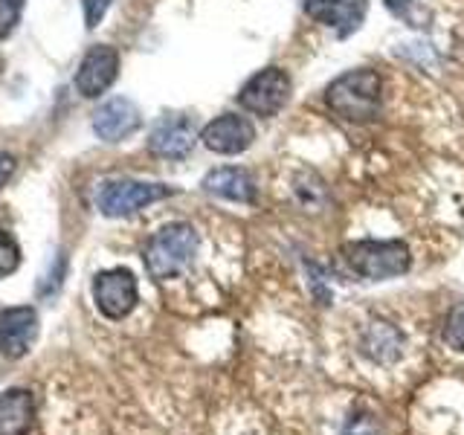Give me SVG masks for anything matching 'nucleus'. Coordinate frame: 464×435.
<instances>
[{
    "mask_svg": "<svg viewBox=\"0 0 464 435\" xmlns=\"http://www.w3.org/2000/svg\"><path fill=\"white\" fill-rule=\"evenodd\" d=\"M381 93H383L381 76L369 67H360L343 72V76H337L328 84L325 105L334 116H340L345 122L366 125L377 120V113H381Z\"/></svg>",
    "mask_w": 464,
    "mask_h": 435,
    "instance_id": "f257e3e1",
    "label": "nucleus"
},
{
    "mask_svg": "<svg viewBox=\"0 0 464 435\" xmlns=\"http://www.w3.org/2000/svg\"><path fill=\"white\" fill-rule=\"evenodd\" d=\"M198 232L192 224L186 221H174L160 227L154 236L145 241L142 261L145 270H149L151 279L166 282V279H178L180 273L192 267V261L198 256Z\"/></svg>",
    "mask_w": 464,
    "mask_h": 435,
    "instance_id": "f03ea898",
    "label": "nucleus"
},
{
    "mask_svg": "<svg viewBox=\"0 0 464 435\" xmlns=\"http://www.w3.org/2000/svg\"><path fill=\"white\" fill-rule=\"evenodd\" d=\"M343 258L352 273H357L360 279L366 282H386L403 276L412 267V253L410 246L398 238H386V241H374V238H362L352 241L343 246Z\"/></svg>",
    "mask_w": 464,
    "mask_h": 435,
    "instance_id": "7ed1b4c3",
    "label": "nucleus"
},
{
    "mask_svg": "<svg viewBox=\"0 0 464 435\" xmlns=\"http://www.w3.org/2000/svg\"><path fill=\"white\" fill-rule=\"evenodd\" d=\"M174 195L166 183H145V180H108L99 186L96 207L105 218H128L151 203Z\"/></svg>",
    "mask_w": 464,
    "mask_h": 435,
    "instance_id": "20e7f679",
    "label": "nucleus"
},
{
    "mask_svg": "<svg viewBox=\"0 0 464 435\" xmlns=\"http://www.w3.org/2000/svg\"><path fill=\"white\" fill-rule=\"evenodd\" d=\"M290 96V76L282 70V67H265L253 72L250 79L241 84L238 91V105L253 113V116H261V120H270L276 116L285 102Z\"/></svg>",
    "mask_w": 464,
    "mask_h": 435,
    "instance_id": "39448f33",
    "label": "nucleus"
},
{
    "mask_svg": "<svg viewBox=\"0 0 464 435\" xmlns=\"http://www.w3.org/2000/svg\"><path fill=\"white\" fill-rule=\"evenodd\" d=\"M93 302L102 316L108 319H125L140 302V285L137 276L128 267H111L93 276Z\"/></svg>",
    "mask_w": 464,
    "mask_h": 435,
    "instance_id": "423d86ee",
    "label": "nucleus"
},
{
    "mask_svg": "<svg viewBox=\"0 0 464 435\" xmlns=\"http://www.w3.org/2000/svg\"><path fill=\"white\" fill-rule=\"evenodd\" d=\"M200 142L212 154H241L256 142V125L244 113H221L200 130Z\"/></svg>",
    "mask_w": 464,
    "mask_h": 435,
    "instance_id": "0eeeda50",
    "label": "nucleus"
},
{
    "mask_svg": "<svg viewBox=\"0 0 464 435\" xmlns=\"http://www.w3.org/2000/svg\"><path fill=\"white\" fill-rule=\"evenodd\" d=\"M38 340V311L33 304H14L0 311V354L21 360Z\"/></svg>",
    "mask_w": 464,
    "mask_h": 435,
    "instance_id": "6e6552de",
    "label": "nucleus"
},
{
    "mask_svg": "<svg viewBox=\"0 0 464 435\" xmlns=\"http://www.w3.org/2000/svg\"><path fill=\"white\" fill-rule=\"evenodd\" d=\"M120 76V53L111 44H96L84 53L82 64L76 70V91L84 99H96Z\"/></svg>",
    "mask_w": 464,
    "mask_h": 435,
    "instance_id": "1a4fd4ad",
    "label": "nucleus"
},
{
    "mask_svg": "<svg viewBox=\"0 0 464 435\" xmlns=\"http://www.w3.org/2000/svg\"><path fill=\"white\" fill-rule=\"evenodd\" d=\"M198 140L200 137L195 130V122L188 120V116H166V120H160L151 128L149 151L163 160H183L192 154Z\"/></svg>",
    "mask_w": 464,
    "mask_h": 435,
    "instance_id": "9d476101",
    "label": "nucleus"
},
{
    "mask_svg": "<svg viewBox=\"0 0 464 435\" xmlns=\"http://www.w3.org/2000/svg\"><path fill=\"white\" fill-rule=\"evenodd\" d=\"M140 125H142V113L134 102L125 96L108 99L105 105L93 113V130H96V137L105 142H122L130 134H137Z\"/></svg>",
    "mask_w": 464,
    "mask_h": 435,
    "instance_id": "9b49d317",
    "label": "nucleus"
},
{
    "mask_svg": "<svg viewBox=\"0 0 464 435\" xmlns=\"http://www.w3.org/2000/svg\"><path fill=\"white\" fill-rule=\"evenodd\" d=\"M203 192L215 195V198H224L232 203H256L258 195V186L256 178L246 169L238 166H221V169H212L207 178H203Z\"/></svg>",
    "mask_w": 464,
    "mask_h": 435,
    "instance_id": "f8f14e48",
    "label": "nucleus"
},
{
    "mask_svg": "<svg viewBox=\"0 0 464 435\" xmlns=\"http://www.w3.org/2000/svg\"><path fill=\"white\" fill-rule=\"evenodd\" d=\"M302 6L316 24L334 26L340 35L354 33L366 14V0H302Z\"/></svg>",
    "mask_w": 464,
    "mask_h": 435,
    "instance_id": "ddd939ff",
    "label": "nucleus"
},
{
    "mask_svg": "<svg viewBox=\"0 0 464 435\" xmlns=\"http://www.w3.org/2000/svg\"><path fill=\"white\" fill-rule=\"evenodd\" d=\"M360 354L372 362H381V366H392L403 357V334L383 319L369 323L360 337Z\"/></svg>",
    "mask_w": 464,
    "mask_h": 435,
    "instance_id": "4468645a",
    "label": "nucleus"
},
{
    "mask_svg": "<svg viewBox=\"0 0 464 435\" xmlns=\"http://www.w3.org/2000/svg\"><path fill=\"white\" fill-rule=\"evenodd\" d=\"M35 420V401L29 389H6L0 395V435H26Z\"/></svg>",
    "mask_w": 464,
    "mask_h": 435,
    "instance_id": "2eb2a0df",
    "label": "nucleus"
},
{
    "mask_svg": "<svg viewBox=\"0 0 464 435\" xmlns=\"http://www.w3.org/2000/svg\"><path fill=\"white\" fill-rule=\"evenodd\" d=\"M21 261H24V256H21L18 241H14L12 232L0 229V279H6V276L18 270Z\"/></svg>",
    "mask_w": 464,
    "mask_h": 435,
    "instance_id": "dca6fc26",
    "label": "nucleus"
},
{
    "mask_svg": "<svg viewBox=\"0 0 464 435\" xmlns=\"http://www.w3.org/2000/svg\"><path fill=\"white\" fill-rule=\"evenodd\" d=\"M444 343L453 348V352L464 354V302H459L453 311L447 314V323L441 331Z\"/></svg>",
    "mask_w": 464,
    "mask_h": 435,
    "instance_id": "f3484780",
    "label": "nucleus"
},
{
    "mask_svg": "<svg viewBox=\"0 0 464 435\" xmlns=\"http://www.w3.org/2000/svg\"><path fill=\"white\" fill-rule=\"evenodd\" d=\"M24 6H26V0H0V41L14 33Z\"/></svg>",
    "mask_w": 464,
    "mask_h": 435,
    "instance_id": "a211bd4d",
    "label": "nucleus"
},
{
    "mask_svg": "<svg viewBox=\"0 0 464 435\" xmlns=\"http://www.w3.org/2000/svg\"><path fill=\"white\" fill-rule=\"evenodd\" d=\"M343 435H381V427H377V420L374 415L369 412H357L345 420V430Z\"/></svg>",
    "mask_w": 464,
    "mask_h": 435,
    "instance_id": "6ab92c4d",
    "label": "nucleus"
},
{
    "mask_svg": "<svg viewBox=\"0 0 464 435\" xmlns=\"http://www.w3.org/2000/svg\"><path fill=\"white\" fill-rule=\"evenodd\" d=\"M111 4H113V0H82L84 26H87V29H96L102 21H105V14H108Z\"/></svg>",
    "mask_w": 464,
    "mask_h": 435,
    "instance_id": "aec40b11",
    "label": "nucleus"
},
{
    "mask_svg": "<svg viewBox=\"0 0 464 435\" xmlns=\"http://www.w3.org/2000/svg\"><path fill=\"white\" fill-rule=\"evenodd\" d=\"M14 169H18V163H14V157L6 154V151H0V188H4V186L12 180Z\"/></svg>",
    "mask_w": 464,
    "mask_h": 435,
    "instance_id": "412c9836",
    "label": "nucleus"
},
{
    "mask_svg": "<svg viewBox=\"0 0 464 435\" xmlns=\"http://www.w3.org/2000/svg\"><path fill=\"white\" fill-rule=\"evenodd\" d=\"M415 0H386V9L395 12L398 18H410V9H412Z\"/></svg>",
    "mask_w": 464,
    "mask_h": 435,
    "instance_id": "4be33fe9",
    "label": "nucleus"
}]
</instances>
